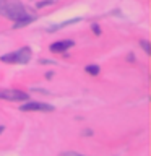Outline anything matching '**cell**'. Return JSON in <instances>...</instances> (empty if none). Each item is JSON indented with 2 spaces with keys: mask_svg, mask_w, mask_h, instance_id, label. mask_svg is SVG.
Masks as SVG:
<instances>
[{
  "mask_svg": "<svg viewBox=\"0 0 151 156\" xmlns=\"http://www.w3.org/2000/svg\"><path fill=\"white\" fill-rule=\"evenodd\" d=\"M0 15L16 23L18 20L28 16L26 10L19 0H0Z\"/></svg>",
  "mask_w": 151,
  "mask_h": 156,
  "instance_id": "6da1fadb",
  "label": "cell"
},
{
  "mask_svg": "<svg viewBox=\"0 0 151 156\" xmlns=\"http://www.w3.org/2000/svg\"><path fill=\"white\" fill-rule=\"evenodd\" d=\"M0 60L5 63H28L31 60V49L23 47L19 51H15L12 54H7V55H2Z\"/></svg>",
  "mask_w": 151,
  "mask_h": 156,
  "instance_id": "7a4b0ae2",
  "label": "cell"
},
{
  "mask_svg": "<svg viewBox=\"0 0 151 156\" xmlns=\"http://www.w3.org/2000/svg\"><path fill=\"white\" fill-rule=\"evenodd\" d=\"M0 99L7 101H26L28 93L18 91V90H0Z\"/></svg>",
  "mask_w": 151,
  "mask_h": 156,
  "instance_id": "3957f363",
  "label": "cell"
},
{
  "mask_svg": "<svg viewBox=\"0 0 151 156\" xmlns=\"http://www.w3.org/2000/svg\"><path fill=\"white\" fill-rule=\"evenodd\" d=\"M19 109L24 111V112H29V111H47V112H52L54 106L46 104V102H28V104H23Z\"/></svg>",
  "mask_w": 151,
  "mask_h": 156,
  "instance_id": "277c9868",
  "label": "cell"
},
{
  "mask_svg": "<svg viewBox=\"0 0 151 156\" xmlns=\"http://www.w3.org/2000/svg\"><path fill=\"white\" fill-rule=\"evenodd\" d=\"M72 46H73L72 41H57V42H52L51 44V52L60 54V52H65L67 49H70Z\"/></svg>",
  "mask_w": 151,
  "mask_h": 156,
  "instance_id": "5b68a950",
  "label": "cell"
},
{
  "mask_svg": "<svg viewBox=\"0 0 151 156\" xmlns=\"http://www.w3.org/2000/svg\"><path fill=\"white\" fill-rule=\"evenodd\" d=\"M34 21V16H29V15H28V16H24V18H21V20H18V21L16 23H15V26L13 28H23V26H26V24H29V23H33Z\"/></svg>",
  "mask_w": 151,
  "mask_h": 156,
  "instance_id": "8992f818",
  "label": "cell"
},
{
  "mask_svg": "<svg viewBox=\"0 0 151 156\" xmlns=\"http://www.w3.org/2000/svg\"><path fill=\"white\" fill-rule=\"evenodd\" d=\"M86 72L91 73V75H97V73H99V67H97V65H88Z\"/></svg>",
  "mask_w": 151,
  "mask_h": 156,
  "instance_id": "52a82bcc",
  "label": "cell"
},
{
  "mask_svg": "<svg viewBox=\"0 0 151 156\" xmlns=\"http://www.w3.org/2000/svg\"><path fill=\"white\" fill-rule=\"evenodd\" d=\"M58 156H83V154L76 153V151H65V153H62V154H58Z\"/></svg>",
  "mask_w": 151,
  "mask_h": 156,
  "instance_id": "ba28073f",
  "label": "cell"
},
{
  "mask_svg": "<svg viewBox=\"0 0 151 156\" xmlns=\"http://www.w3.org/2000/svg\"><path fill=\"white\" fill-rule=\"evenodd\" d=\"M51 3H54V0H46V2H39V3H37V7H44V5H51Z\"/></svg>",
  "mask_w": 151,
  "mask_h": 156,
  "instance_id": "9c48e42d",
  "label": "cell"
},
{
  "mask_svg": "<svg viewBox=\"0 0 151 156\" xmlns=\"http://www.w3.org/2000/svg\"><path fill=\"white\" fill-rule=\"evenodd\" d=\"M141 46H143L145 52H148V54H149V46H148V42H146V41H143V42H141Z\"/></svg>",
  "mask_w": 151,
  "mask_h": 156,
  "instance_id": "30bf717a",
  "label": "cell"
},
{
  "mask_svg": "<svg viewBox=\"0 0 151 156\" xmlns=\"http://www.w3.org/2000/svg\"><path fill=\"white\" fill-rule=\"evenodd\" d=\"M93 31H94L96 34H101V29L97 28V24H93Z\"/></svg>",
  "mask_w": 151,
  "mask_h": 156,
  "instance_id": "8fae6325",
  "label": "cell"
},
{
  "mask_svg": "<svg viewBox=\"0 0 151 156\" xmlns=\"http://www.w3.org/2000/svg\"><path fill=\"white\" fill-rule=\"evenodd\" d=\"M2 132H3V127H2V125H0V133H2Z\"/></svg>",
  "mask_w": 151,
  "mask_h": 156,
  "instance_id": "7c38bea8",
  "label": "cell"
}]
</instances>
